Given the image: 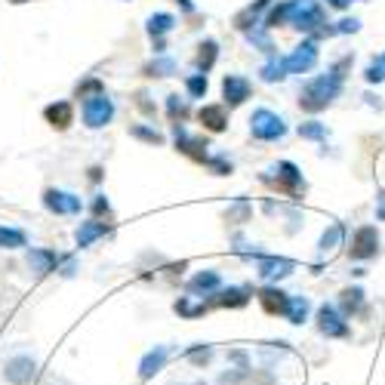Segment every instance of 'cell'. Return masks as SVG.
Instances as JSON below:
<instances>
[{
  "label": "cell",
  "mask_w": 385,
  "mask_h": 385,
  "mask_svg": "<svg viewBox=\"0 0 385 385\" xmlns=\"http://www.w3.org/2000/svg\"><path fill=\"white\" fill-rule=\"evenodd\" d=\"M339 90H342V81L336 74H330V71H327V74L311 77V81L302 87V92H299V108L309 111V114L324 111L327 105L339 96Z\"/></svg>",
  "instance_id": "6da1fadb"
},
{
  "label": "cell",
  "mask_w": 385,
  "mask_h": 385,
  "mask_svg": "<svg viewBox=\"0 0 385 385\" xmlns=\"http://www.w3.org/2000/svg\"><path fill=\"white\" fill-rule=\"evenodd\" d=\"M249 133H253V139H259V142H277V139L287 136V124H284V117H277L275 111L259 108V111H253V117H249Z\"/></svg>",
  "instance_id": "7a4b0ae2"
},
{
  "label": "cell",
  "mask_w": 385,
  "mask_h": 385,
  "mask_svg": "<svg viewBox=\"0 0 385 385\" xmlns=\"http://www.w3.org/2000/svg\"><path fill=\"white\" fill-rule=\"evenodd\" d=\"M275 173H277L275 179H272V176H262V182L272 185V188H275V191H281V195H296L299 185H302V173H299L296 163L281 161V163H277Z\"/></svg>",
  "instance_id": "3957f363"
},
{
  "label": "cell",
  "mask_w": 385,
  "mask_h": 385,
  "mask_svg": "<svg viewBox=\"0 0 385 385\" xmlns=\"http://www.w3.org/2000/svg\"><path fill=\"white\" fill-rule=\"evenodd\" d=\"M114 117V105H111V99L105 96H96V99H87L83 102V124L90 126V130H99V126H105L108 120Z\"/></svg>",
  "instance_id": "277c9868"
},
{
  "label": "cell",
  "mask_w": 385,
  "mask_h": 385,
  "mask_svg": "<svg viewBox=\"0 0 385 385\" xmlns=\"http://www.w3.org/2000/svg\"><path fill=\"white\" fill-rule=\"evenodd\" d=\"M284 65H287V74H305V71L318 65V47L311 40H305L290 56H284Z\"/></svg>",
  "instance_id": "5b68a950"
},
{
  "label": "cell",
  "mask_w": 385,
  "mask_h": 385,
  "mask_svg": "<svg viewBox=\"0 0 385 385\" xmlns=\"http://www.w3.org/2000/svg\"><path fill=\"white\" fill-rule=\"evenodd\" d=\"M376 249H379V234H376L373 225H363L354 231L352 247H348V256L352 259H373Z\"/></svg>",
  "instance_id": "8992f818"
},
{
  "label": "cell",
  "mask_w": 385,
  "mask_h": 385,
  "mask_svg": "<svg viewBox=\"0 0 385 385\" xmlns=\"http://www.w3.org/2000/svg\"><path fill=\"white\" fill-rule=\"evenodd\" d=\"M44 206L49 213H56V216H74V213H81V197L68 195V191H59V188H47L44 191Z\"/></svg>",
  "instance_id": "52a82bcc"
},
{
  "label": "cell",
  "mask_w": 385,
  "mask_h": 385,
  "mask_svg": "<svg viewBox=\"0 0 385 385\" xmlns=\"http://www.w3.org/2000/svg\"><path fill=\"white\" fill-rule=\"evenodd\" d=\"M318 330L330 339H345L348 336V324H345V315H339L333 305H320L318 311Z\"/></svg>",
  "instance_id": "ba28073f"
},
{
  "label": "cell",
  "mask_w": 385,
  "mask_h": 385,
  "mask_svg": "<svg viewBox=\"0 0 385 385\" xmlns=\"http://www.w3.org/2000/svg\"><path fill=\"white\" fill-rule=\"evenodd\" d=\"M249 81L247 77H240V74H228L225 81H222V96H225V105L228 108H238V105H244L247 99H249Z\"/></svg>",
  "instance_id": "9c48e42d"
},
{
  "label": "cell",
  "mask_w": 385,
  "mask_h": 385,
  "mask_svg": "<svg viewBox=\"0 0 385 385\" xmlns=\"http://www.w3.org/2000/svg\"><path fill=\"white\" fill-rule=\"evenodd\" d=\"M259 305L265 315H287L290 309V296L277 287H262L259 290Z\"/></svg>",
  "instance_id": "30bf717a"
},
{
  "label": "cell",
  "mask_w": 385,
  "mask_h": 385,
  "mask_svg": "<svg viewBox=\"0 0 385 385\" xmlns=\"http://www.w3.org/2000/svg\"><path fill=\"white\" fill-rule=\"evenodd\" d=\"M3 376H6V382H13V385H28L34 379V361L31 358H13L6 363Z\"/></svg>",
  "instance_id": "8fae6325"
},
{
  "label": "cell",
  "mask_w": 385,
  "mask_h": 385,
  "mask_svg": "<svg viewBox=\"0 0 385 385\" xmlns=\"http://www.w3.org/2000/svg\"><path fill=\"white\" fill-rule=\"evenodd\" d=\"M62 262V256H56L53 249H31L28 253V265H31V272L38 277H44L49 272H56V265Z\"/></svg>",
  "instance_id": "7c38bea8"
},
{
  "label": "cell",
  "mask_w": 385,
  "mask_h": 385,
  "mask_svg": "<svg viewBox=\"0 0 385 385\" xmlns=\"http://www.w3.org/2000/svg\"><path fill=\"white\" fill-rule=\"evenodd\" d=\"M44 117L56 130H68V126L74 124V108H71V102H53V105H47Z\"/></svg>",
  "instance_id": "4fadbf2b"
},
{
  "label": "cell",
  "mask_w": 385,
  "mask_h": 385,
  "mask_svg": "<svg viewBox=\"0 0 385 385\" xmlns=\"http://www.w3.org/2000/svg\"><path fill=\"white\" fill-rule=\"evenodd\" d=\"M247 302H249L247 290L231 287V290H216V293L210 296V302H206V305H219V309H244Z\"/></svg>",
  "instance_id": "5bb4252c"
},
{
  "label": "cell",
  "mask_w": 385,
  "mask_h": 385,
  "mask_svg": "<svg viewBox=\"0 0 385 385\" xmlns=\"http://www.w3.org/2000/svg\"><path fill=\"white\" fill-rule=\"evenodd\" d=\"M197 120H201L210 133H222L228 126V114L222 105H204V108L197 111Z\"/></svg>",
  "instance_id": "9a60e30c"
},
{
  "label": "cell",
  "mask_w": 385,
  "mask_h": 385,
  "mask_svg": "<svg viewBox=\"0 0 385 385\" xmlns=\"http://www.w3.org/2000/svg\"><path fill=\"white\" fill-rule=\"evenodd\" d=\"M167 354L170 352L163 345H158L154 352H148L145 358H142V363H139V376H142V379H151L154 373H161L163 363H167Z\"/></svg>",
  "instance_id": "2e32d148"
},
{
  "label": "cell",
  "mask_w": 385,
  "mask_h": 385,
  "mask_svg": "<svg viewBox=\"0 0 385 385\" xmlns=\"http://www.w3.org/2000/svg\"><path fill=\"white\" fill-rule=\"evenodd\" d=\"M111 228L105 225V222H99V219H92V222H81V228H77V234H74V240H77V247H90L96 238H105Z\"/></svg>",
  "instance_id": "e0dca14e"
},
{
  "label": "cell",
  "mask_w": 385,
  "mask_h": 385,
  "mask_svg": "<svg viewBox=\"0 0 385 385\" xmlns=\"http://www.w3.org/2000/svg\"><path fill=\"white\" fill-rule=\"evenodd\" d=\"M293 268H296V262H293V259H259V275H262V277H268V281L290 275Z\"/></svg>",
  "instance_id": "ac0fdd59"
},
{
  "label": "cell",
  "mask_w": 385,
  "mask_h": 385,
  "mask_svg": "<svg viewBox=\"0 0 385 385\" xmlns=\"http://www.w3.org/2000/svg\"><path fill=\"white\" fill-rule=\"evenodd\" d=\"M219 290V275L216 272H201L197 277H191V284H188V293H195V296H213Z\"/></svg>",
  "instance_id": "d6986e66"
},
{
  "label": "cell",
  "mask_w": 385,
  "mask_h": 385,
  "mask_svg": "<svg viewBox=\"0 0 385 385\" xmlns=\"http://www.w3.org/2000/svg\"><path fill=\"white\" fill-rule=\"evenodd\" d=\"M173 25H176V19L170 16V13H158V16H151L148 19V34L151 38H158V53H163V34L167 31H173Z\"/></svg>",
  "instance_id": "ffe728a7"
},
{
  "label": "cell",
  "mask_w": 385,
  "mask_h": 385,
  "mask_svg": "<svg viewBox=\"0 0 385 385\" xmlns=\"http://www.w3.org/2000/svg\"><path fill=\"white\" fill-rule=\"evenodd\" d=\"M339 305H342V315H345V318L358 315V311L363 309V290H361V287H348V290H342Z\"/></svg>",
  "instance_id": "44dd1931"
},
{
  "label": "cell",
  "mask_w": 385,
  "mask_h": 385,
  "mask_svg": "<svg viewBox=\"0 0 385 385\" xmlns=\"http://www.w3.org/2000/svg\"><path fill=\"white\" fill-rule=\"evenodd\" d=\"M216 56H219V47H216V40H204L201 47H197V68H201V74H206L213 65H216Z\"/></svg>",
  "instance_id": "7402d4cb"
},
{
  "label": "cell",
  "mask_w": 385,
  "mask_h": 385,
  "mask_svg": "<svg viewBox=\"0 0 385 385\" xmlns=\"http://www.w3.org/2000/svg\"><path fill=\"white\" fill-rule=\"evenodd\" d=\"M309 309H311V302L305 296H290V309H287V318L290 324H302L305 318H309Z\"/></svg>",
  "instance_id": "603a6c76"
},
{
  "label": "cell",
  "mask_w": 385,
  "mask_h": 385,
  "mask_svg": "<svg viewBox=\"0 0 385 385\" xmlns=\"http://www.w3.org/2000/svg\"><path fill=\"white\" fill-rule=\"evenodd\" d=\"M268 3H272V0H256L253 6H247L244 13H238V19H234V28H238V31H247L249 22H256V19H259V13L265 10Z\"/></svg>",
  "instance_id": "cb8c5ba5"
},
{
  "label": "cell",
  "mask_w": 385,
  "mask_h": 385,
  "mask_svg": "<svg viewBox=\"0 0 385 385\" xmlns=\"http://www.w3.org/2000/svg\"><path fill=\"white\" fill-rule=\"evenodd\" d=\"M25 231H19V228H3L0 225V249H19L25 247Z\"/></svg>",
  "instance_id": "d4e9b609"
},
{
  "label": "cell",
  "mask_w": 385,
  "mask_h": 385,
  "mask_svg": "<svg viewBox=\"0 0 385 385\" xmlns=\"http://www.w3.org/2000/svg\"><path fill=\"white\" fill-rule=\"evenodd\" d=\"M77 99H83V102H87V99H96V96H102L105 92V87H102V81H96V77H90V81H83V83H77Z\"/></svg>",
  "instance_id": "484cf974"
},
{
  "label": "cell",
  "mask_w": 385,
  "mask_h": 385,
  "mask_svg": "<svg viewBox=\"0 0 385 385\" xmlns=\"http://www.w3.org/2000/svg\"><path fill=\"white\" fill-rule=\"evenodd\" d=\"M284 77H287V65H284V56H281V59H272L265 68H262V81H268V83L284 81Z\"/></svg>",
  "instance_id": "4316f807"
},
{
  "label": "cell",
  "mask_w": 385,
  "mask_h": 385,
  "mask_svg": "<svg viewBox=\"0 0 385 385\" xmlns=\"http://www.w3.org/2000/svg\"><path fill=\"white\" fill-rule=\"evenodd\" d=\"M167 111H170V120H173V124H182V120L188 117V105H185L179 96L167 99Z\"/></svg>",
  "instance_id": "83f0119b"
},
{
  "label": "cell",
  "mask_w": 385,
  "mask_h": 385,
  "mask_svg": "<svg viewBox=\"0 0 385 385\" xmlns=\"http://www.w3.org/2000/svg\"><path fill=\"white\" fill-rule=\"evenodd\" d=\"M206 87H210V83H206V74H195L185 81V90H188V96H195V99H204Z\"/></svg>",
  "instance_id": "f1b7e54d"
},
{
  "label": "cell",
  "mask_w": 385,
  "mask_h": 385,
  "mask_svg": "<svg viewBox=\"0 0 385 385\" xmlns=\"http://www.w3.org/2000/svg\"><path fill=\"white\" fill-rule=\"evenodd\" d=\"M299 136L302 139H327V126L318 124V120H309V124L299 126Z\"/></svg>",
  "instance_id": "f546056e"
},
{
  "label": "cell",
  "mask_w": 385,
  "mask_h": 385,
  "mask_svg": "<svg viewBox=\"0 0 385 385\" xmlns=\"http://www.w3.org/2000/svg\"><path fill=\"white\" fill-rule=\"evenodd\" d=\"M145 71H148V77H170L176 71V65H173V59H158V62H151Z\"/></svg>",
  "instance_id": "4dcf8cb0"
},
{
  "label": "cell",
  "mask_w": 385,
  "mask_h": 385,
  "mask_svg": "<svg viewBox=\"0 0 385 385\" xmlns=\"http://www.w3.org/2000/svg\"><path fill=\"white\" fill-rule=\"evenodd\" d=\"M363 77H367L370 83L385 81V56H379V59H373V62H370L367 71H363Z\"/></svg>",
  "instance_id": "1f68e13d"
},
{
  "label": "cell",
  "mask_w": 385,
  "mask_h": 385,
  "mask_svg": "<svg viewBox=\"0 0 385 385\" xmlns=\"http://www.w3.org/2000/svg\"><path fill=\"white\" fill-rule=\"evenodd\" d=\"M130 136H136L142 142H151V145H161L163 136L158 130H148V126H130Z\"/></svg>",
  "instance_id": "d6a6232c"
},
{
  "label": "cell",
  "mask_w": 385,
  "mask_h": 385,
  "mask_svg": "<svg viewBox=\"0 0 385 385\" xmlns=\"http://www.w3.org/2000/svg\"><path fill=\"white\" fill-rule=\"evenodd\" d=\"M206 309H210L206 302H204V305H191L188 299H179V302H176V311H179L182 318H197V315H204Z\"/></svg>",
  "instance_id": "836d02e7"
},
{
  "label": "cell",
  "mask_w": 385,
  "mask_h": 385,
  "mask_svg": "<svg viewBox=\"0 0 385 385\" xmlns=\"http://www.w3.org/2000/svg\"><path fill=\"white\" fill-rule=\"evenodd\" d=\"M339 240H342V225H333L330 231H324V238H320V249H324V253H330Z\"/></svg>",
  "instance_id": "e575fe53"
},
{
  "label": "cell",
  "mask_w": 385,
  "mask_h": 385,
  "mask_svg": "<svg viewBox=\"0 0 385 385\" xmlns=\"http://www.w3.org/2000/svg\"><path fill=\"white\" fill-rule=\"evenodd\" d=\"M206 167H210L216 176H228V173H231V170H234L231 163H228V161H222V158H210V163H206Z\"/></svg>",
  "instance_id": "d590c367"
},
{
  "label": "cell",
  "mask_w": 385,
  "mask_h": 385,
  "mask_svg": "<svg viewBox=\"0 0 385 385\" xmlns=\"http://www.w3.org/2000/svg\"><path fill=\"white\" fill-rule=\"evenodd\" d=\"M228 219H238V222H244V219H249V206H247V204H240L238 210L228 213Z\"/></svg>",
  "instance_id": "8d00e7d4"
},
{
  "label": "cell",
  "mask_w": 385,
  "mask_h": 385,
  "mask_svg": "<svg viewBox=\"0 0 385 385\" xmlns=\"http://www.w3.org/2000/svg\"><path fill=\"white\" fill-rule=\"evenodd\" d=\"M188 358L197 361V363H204L206 358H210V348H195V352H188Z\"/></svg>",
  "instance_id": "74e56055"
},
{
  "label": "cell",
  "mask_w": 385,
  "mask_h": 385,
  "mask_svg": "<svg viewBox=\"0 0 385 385\" xmlns=\"http://www.w3.org/2000/svg\"><path fill=\"white\" fill-rule=\"evenodd\" d=\"M92 210H96V216H102V213H108V201H105V195L96 197V204H92Z\"/></svg>",
  "instance_id": "f35d334b"
},
{
  "label": "cell",
  "mask_w": 385,
  "mask_h": 385,
  "mask_svg": "<svg viewBox=\"0 0 385 385\" xmlns=\"http://www.w3.org/2000/svg\"><path fill=\"white\" fill-rule=\"evenodd\" d=\"M336 31H342V34H345V31H358V19H345V22H339Z\"/></svg>",
  "instance_id": "ab89813d"
},
{
  "label": "cell",
  "mask_w": 385,
  "mask_h": 385,
  "mask_svg": "<svg viewBox=\"0 0 385 385\" xmlns=\"http://www.w3.org/2000/svg\"><path fill=\"white\" fill-rule=\"evenodd\" d=\"M330 6H336V10H348L352 6V0H327Z\"/></svg>",
  "instance_id": "60d3db41"
},
{
  "label": "cell",
  "mask_w": 385,
  "mask_h": 385,
  "mask_svg": "<svg viewBox=\"0 0 385 385\" xmlns=\"http://www.w3.org/2000/svg\"><path fill=\"white\" fill-rule=\"evenodd\" d=\"M176 3H179L185 13H195V3H191V0H176Z\"/></svg>",
  "instance_id": "b9f144b4"
},
{
  "label": "cell",
  "mask_w": 385,
  "mask_h": 385,
  "mask_svg": "<svg viewBox=\"0 0 385 385\" xmlns=\"http://www.w3.org/2000/svg\"><path fill=\"white\" fill-rule=\"evenodd\" d=\"M13 3H25V0H13Z\"/></svg>",
  "instance_id": "7bdbcfd3"
}]
</instances>
